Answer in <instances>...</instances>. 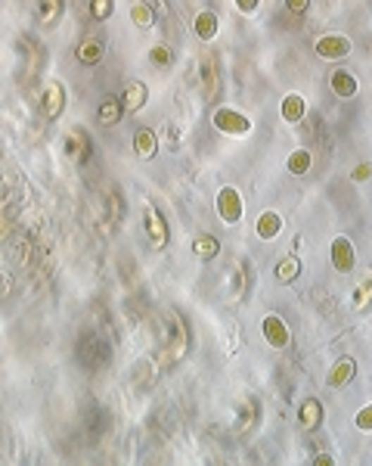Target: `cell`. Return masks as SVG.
I'll return each mask as SVG.
<instances>
[{"label":"cell","mask_w":372,"mask_h":466,"mask_svg":"<svg viewBox=\"0 0 372 466\" xmlns=\"http://www.w3.org/2000/svg\"><path fill=\"white\" fill-rule=\"evenodd\" d=\"M285 6H289L292 13H304L310 4H307V0H289V4H285Z\"/></svg>","instance_id":"cell-30"},{"label":"cell","mask_w":372,"mask_h":466,"mask_svg":"<svg viewBox=\"0 0 372 466\" xmlns=\"http://www.w3.org/2000/svg\"><path fill=\"white\" fill-rule=\"evenodd\" d=\"M211 121H214V128L221 131V134H230V137H248L252 134V119L242 115V112H236V109L221 106Z\"/></svg>","instance_id":"cell-1"},{"label":"cell","mask_w":372,"mask_h":466,"mask_svg":"<svg viewBox=\"0 0 372 466\" xmlns=\"http://www.w3.org/2000/svg\"><path fill=\"white\" fill-rule=\"evenodd\" d=\"M90 16L93 19H108V16H112V10H115V4L112 0H90Z\"/></svg>","instance_id":"cell-27"},{"label":"cell","mask_w":372,"mask_h":466,"mask_svg":"<svg viewBox=\"0 0 372 466\" xmlns=\"http://www.w3.org/2000/svg\"><path fill=\"white\" fill-rule=\"evenodd\" d=\"M354 373H356V361H354V357H338L335 367L329 370V386H332V388L347 386V383L354 379Z\"/></svg>","instance_id":"cell-13"},{"label":"cell","mask_w":372,"mask_h":466,"mask_svg":"<svg viewBox=\"0 0 372 466\" xmlns=\"http://www.w3.org/2000/svg\"><path fill=\"white\" fill-rule=\"evenodd\" d=\"M121 115H124V106H121V100H115V97H106V100H103V106H99V124H106V128H112V124H118V121H121Z\"/></svg>","instance_id":"cell-19"},{"label":"cell","mask_w":372,"mask_h":466,"mask_svg":"<svg viewBox=\"0 0 372 466\" xmlns=\"http://www.w3.org/2000/svg\"><path fill=\"white\" fill-rule=\"evenodd\" d=\"M192 31H196L199 41H211V37L217 35V13L202 10L196 19H192Z\"/></svg>","instance_id":"cell-16"},{"label":"cell","mask_w":372,"mask_h":466,"mask_svg":"<svg viewBox=\"0 0 372 466\" xmlns=\"http://www.w3.org/2000/svg\"><path fill=\"white\" fill-rule=\"evenodd\" d=\"M134 153L140 159H152L155 153H159V137H155V131L149 128H140L134 134Z\"/></svg>","instance_id":"cell-15"},{"label":"cell","mask_w":372,"mask_h":466,"mask_svg":"<svg viewBox=\"0 0 372 466\" xmlns=\"http://www.w3.org/2000/svg\"><path fill=\"white\" fill-rule=\"evenodd\" d=\"M199 84L205 88V97L211 100L217 84H221V72H217V56H202L199 62Z\"/></svg>","instance_id":"cell-10"},{"label":"cell","mask_w":372,"mask_h":466,"mask_svg":"<svg viewBox=\"0 0 372 466\" xmlns=\"http://www.w3.org/2000/svg\"><path fill=\"white\" fill-rule=\"evenodd\" d=\"M356 429H363V432H372V404H366V407L360 410V414H356Z\"/></svg>","instance_id":"cell-28"},{"label":"cell","mask_w":372,"mask_h":466,"mask_svg":"<svg viewBox=\"0 0 372 466\" xmlns=\"http://www.w3.org/2000/svg\"><path fill=\"white\" fill-rule=\"evenodd\" d=\"M192 252H196V258H202V261H211V258H217V252H221V243H217L214 237H196L192 239Z\"/></svg>","instance_id":"cell-21"},{"label":"cell","mask_w":372,"mask_h":466,"mask_svg":"<svg viewBox=\"0 0 372 466\" xmlns=\"http://www.w3.org/2000/svg\"><path fill=\"white\" fill-rule=\"evenodd\" d=\"M41 109L46 119H59L62 109H66V88L59 81H46L44 97H41Z\"/></svg>","instance_id":"cell-4"},{"label":"cell","mask_w":372,"mask_h":466,"mask_svg":"<svg viewBox=\"0 0 372 466\" xmlns=\"http://www.w3.org/2000/svg\"><path fill=\"white\" fill-rule=\"evenodd\" d=\"M329 84H332V93H335V97H341V100H347V97H354V93H356V78H354L351 72H345V68L332 75Z\"/></svg>","instance_id":"cell-17"},{"label":"cell","mask_w":372,"mask_h":466,"mask_svg":"<svg viewBox=\"0 0 372 466\" xmlns=\"http://www.w3.org/2000/svg\"><path fill=\"white\" fill-rule=\"evenodd\" d=\"M146 100H149V90H146L143 81H128L124 84V97H121L124 112H140V109L146 106Z\"/></svg>","instance_id":"cell-9"},{"label":"cell","mask_w":372,"mask_h":466,"mask_svg":"<svg viewBox=\"0 0 372 466\" xmlns=\"http://www.w3.org/2000/svg\"><path fill=\"white\" fill-rule=\"evenodd\" d=\"M351 305H354V311H363L366 305H372V268L363 274L360 286H356V292H354V299H351Z\"/></svg>","instance_id":"cell-20"},{"label":"cell","mask_w":372,"mask_h":466,"mask_svg":"<svg viewBox=\"0 0 372 466\" xmlns=\"http://www.w3.org/2000/svg\"><path fill=\"white\" fill-rule=\"evenodd\" d=\"M283 121H289V124H298L301 119H304V112H307V103H304V97L301 93H285L283 97Z\"/></svg>","instance_id":"cell-14"},{"label":"cell","mask_w":372,"mask_h":466,"mask_svg":"<svg viewBox=\"0 0 372 466\" xmlns=\"http://www.w3.org/2000/svg\"><path fill=\"white\" fill-rule=\"evenodd\" d=\"M146 233H149V246L152 249H165V243H168V221L161 217V212L155 205L146 208Z\"/></svg>","instance_id":"cell-6"},{"label":"cell","mask_w":372,"mask_h":466,"mask_svg":"<svg viewBox=\"0 0 372 466\" xmlns=\"http://www.w3.org/2000/svg\"><path fill=\"white\" fill-rule=\"evenodd\" d=\"M298 274H301V258H283L273 270L279 283H292V280H298Z\"/></svg>","instance_id":"cell-22"},{"label":"cell","mask_w":372,"mask_h":466,"mask_svg":"<svg viewBox=\"0 0 372 466\" xmlns=\"http://www.w3.org/2000/svg\"><path fill=\"white\" fill-rule=\"evenodd\" d=\"M316 56H323V59H341V56H347L351 53V37H345V35H323L320 41H316Z\"/></svg>","instance_id":"cell-3"},{"label":"cell","mask_w":372,"mask_h":466,"mask_svg":"<svg viewBox=\"0 0 372 466\" xmlns=\"http://www.w3.org/2000/svg\"><path fill=\"white\" fill-rule=\"evenodd\" d=\"M217 215L223 217L227 224H236L239 217H242V196H239L232 186H223L221 193H217Z\"/></svg>","instance_id":"cell-2"},{"label":"cell","mask_w":372,"mask_h":466,"mask_svg":"<svg viewBox=\"0 0 372 466\" xmlns=\"http://www.w3.org/2000/svg\"><path fill=\"white\" fill-rule=\"evenodd\" d=\"M298 423H301V429H307V432H314L316 426H323V404L316 398H304L298 407Z\"/></svg>","instance_id":"cell-11"},{"label":"cell","mask_w":372,"mask_h":466,"mask_svg":"<svg viewBox=\"0 0 372 466\" xmlns=\"http://www.w3.org/2000/svg\"><path fill=\"white\" fill-rule=\"evenodd\" d=\"M261 333H264V339H267L273 348L289 345V339H292L289 326H285V321H283V317H279V314H267V317H264Z\"/></svg>","instance_id":"cell-5"},{"label":"cell","mask_w":372,"mask_h":466,"mask_svg":"<svg viewBox=\"0 0 372 466\" xmlns=\"http://www.w3.org/2000/svg\"><path fill=\"white\" fill-rule=\"evenodd\" d=\"M106 53V44L99 41V37H84L81 44H78V62L81 66H97L99 59H103Z\"/></svg>","instance_id":"cell-12"},{"label":"cell","mask_w":372,"mask_h":466,"mask_svg":"<svg viewBox=\"0 0 372 466\" xmlns=\"http://www.w3.org/2000/svg\"><path fill=\"white\" fill-rule=\"evenodd\" d=\"M258 237L261 239H276L279 237V230H283V217H279L276 212H264L261 217H258Z\"/></svg>","instance_id":"cell-18"},{"label":"cell","mask_w":372,"mask_h":466,"mask_svg":"<svg viewBox=\"0 0 372 466\" xmlns=\"http://www.w3.org/2000/svg\"><path fill=\"white\" fill-rule=\"evenodd\" d=\"M130 19H134V25H140V28H149L152 22H155L152 4H134V10H130Z\"/></svg>","instance_id":"cell-23"},{"label":"cell","mask_w":372,"mask_h":466,"mask_svg":"<svg viewBox=\"0 0 372 466\" xmlns=\"http://www.w3.org/2000/svg\"><path fill=\"white\" fill-rule=\"evenodd\" d=\"M354 243L347 237H338L335 243H332V268L338 270V274H347V270L354 268Z\"/></svg>","instance_id":"cell-8"},{"label":"cell","mask_w":372,"mask_h":466,"mask_svg":"<svg viewBox=\"0 0 372 466\" xmlns=\"http://www.w3.org/2000/svg\"><path fill=\"white\" fill-rule=\"evenodd\" d=\"M289 171H292V174H307V171H310V153L307 150H294L289 155Z\"/></svg>","instance_id":"cell-24"},{"label":"cell","mask_w":372,"mask_h":466,"mask_svg":"<svg viewBox=\"0 0 372 466\" xmlns=\"http://www.w3.org/2000/svg\"><path fill=\"white\" fill-rule=\"evenodd\" d=\"M335 460L332 457H326V454H320V457H314V466H332Z\"/></svg>","instance_id":"cell-32"},{"label":"cell","mask_w":372,"mask_h":466,"mask_svg":"<svg viewBox=\"0 0 372 466\" xmlns=\"http://www.w3.org/2000/svg\"><path fill=\"white\" fill-rule=\"evenodd\" d=\"M369 174H372V165H360V168L354 171V177H356V181H363V177H369Z\"/></svg>","instance_id":"cell-31"},{"label":"cell","mask_w":372,"mask_h":466,"mask_svg":"<svg viewBox=\"0 0 372 466\" xmlns=\"http://www.w3.org/2000/svg\"><path fill=\"white\" fill-rule=\"evenodd\" d=\"M149 59H152V66H159V68H165L170 59H174V53H170V47L165 44H159V47H152L149 50Z\"/></svg>","instance_id":"cell-26"},{"label":"cell","mask_w":372,"mask_h":466,"mask_svg":"<svg viewBox=\"0 0 372 466\" xmlns=\"http://www.w3.org/2000/svg\"><path fill=\"white\" fill-rule=\"evenodd\" d=\"M37 10H41V22H44V25H50V22H56V19H59L62 4H59V0H50V4H46V0H44V4L37 6Z\"/></svg>","instance_id":"cell-25"},{"label":"cell","mask_w":372,"mask_h":466,"mask_svg":"<svg viewBox=\"0 0 372 466\" xmlns=\"http://www.w3.org/2000/svg\"><path fill=\"white\" fill-rule=\"evenodd\" d=\"M66 153H68V159H75V162H87L90 159V137H87V131H84V128L68 131Z\"/></svg>","instance_id":"cell-7"},{"label":"cell","mask_w":372,"mask_h":466,"mask_svg":"<svg viewBox=\"0 0 372 466\" xmlns=\"http://www.w3.org/2000/svg\"><path fill=\"white\" fill-rule=\"evenodd\" d=\"M236 10H242V13H254V10H258V0H236Z\"/></svg>","instance_id":"cell-29"}]
</instances>
